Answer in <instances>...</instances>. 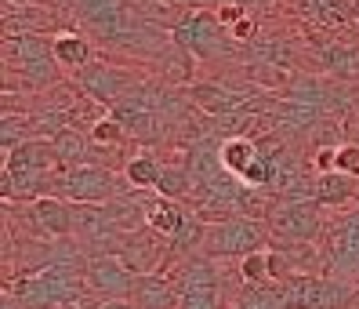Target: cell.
<instances>
[{"label":"cell","mask_w":359,"mask_h":309,"mask_svg":"<svg viewBox=\"0 0 359 309\" xmlns=\"http://www.w3.org/2000/svg\"><path fill=\"white\" fill-rule=\"evenodd\" d=\"M29 211L48 240H73V204L62 197H40L29 204Z\"/></svg>","instance_id":"12"},{"label":"cell","mask_w":359,"mask_h":309,"mask_svg":"<svg viewBox=\"0 0 359 309\" xmlns=\"http://www.w3.org/2000/svg\"><path fill=\"white\" fill-rule=\"evenodd\" d=\"M55 62L62 66V73H80L95 62V44L80 29H62L55 37Z\"/></svg>","instance_id":"14"},{"label":"cell","mask_w":359,"mask_h":309,"mask_svg":"<svg viewBox=\"0 0 359 309\" xmlns=\"http://www.w3.org/2000/svg\"><path fill=\"white\" fill-rule=\"evenodd\" d=\"M222 4V0H218ZM232 4H243V8H250V4H272V0H232Z\"/></svg>","instance_id":"23"},{"label":"cell","mask_w":359,"mask_h":309,"mask_svg":"<svg viewBox=\"0 0 359 309\" xmlns=\"http://www.w3.org/2000/svg\"><path fill=\"white\" fill-rule=\"evenodd\" d=\"M334 171L359 178V142H341V146H337V164H334Z\"/></svg>","instance_id":"20"},{"label":"cell","mask_w":359,"mask_h":309,"mask_svg":"<svg viewBox=\"0 0 359 309\" xmlns=\"http://www.w3.org/2000/svg\"><path fill=\"white\" fill-rule=\"evenodd\" d=\"M160 175H163V153H156V150H135L131 160L123 164L128 185L131 190H142V193H156Z\"/></svg>","instance_id":"15"},{"label":"cell","mask_w":359,"mask_h":309,"mask_svg":"<svg viewBox=\"0 0 359 309\" xmlns=\"http://www.w3.org/2000/svg\"><path fill=\"white\" fill-rule=\"evenodd\" d=\"M135 270L120 255H95L88 258V287L102 302L109 298H131L135 291Z\"/></svg>","instance_id":"10"},{"label":"cell","mask_w":359,"mask_h":309,"mask_svg":"<svg viewBox=\"0 0 359 309\" xmlns=\"http://www.w3.org/2000/svg\"><path fill=\"white\" fill-rule=\"evenodd\" d=\"M327 211L320 208V200H276V208L269 215V247L283 244H305L323 237Z\"/></svg>","instance_id":"5"},{"label":"cell","mask_w":359,"mask_h":309,"mask_svg":"<svg viewBox=\"0 0 359 309\" xmlns=\"http://www.w3.org/2000/svg\"><path fill=\"white\" fill-rule=\"evenodd\" d=\"M258 138H247V135H229V138H222V150H218V157H222V168L229 171V175H236V178H243L247 175V168L258 160Z\"/></svg>","instance_id":"16"},{"label":"cell","mask_w":359,"mask_h":309,"mask_svg":"<svg viewBox=\"0 0 359 309\" xmlns=\"http://www.w3.org/2000/svg\"><path fill=\"white\" fill-rule=\"evenodd\" d=\"M352 8H355V22H359V0H352Z\"/></svg>","instance_id":"25"},{"label":"cell","mask_w":359,"mask_h":309,"mask_svg":"<svg viewBox=\"0 0 359 309\" xmlns=\"http://www.w3.org/2000/svg\"><path fill=\"white\" fill-rule=\"evenodd\" d=\"M55 153H58V160H62V168H80V164H88V157H91V135L88 131H76V128H62L55 138Z\"/></svg>","instance_id":"17"},{"label":"cell","mask_w":359,"mask_h":309,"mask_svg":"<svg viewBox=\"0 0 359 309\" xmlns=\"http://www.w3.org/2000/svg\"><path fill=\"white\" fill-rule=\"evenodd\" d=\"M62 8H69V4H48V0L4 4V11H0V26H4V37H58L62 29H66V15H62Z\"/></svg>","instance_id":"8"},{"label":"cell","mask_w":359,"mask_h":309,"mask_svg":"<svg viewBox=\"0 0 359 309\" xmlns=\"http://www.w3.org/2000/svg\"><path fill=\"white\" fill-rule=\"evenodd\" d=\"M131 302L138 309H178L182 287H178L175 277H167V273H138Z\"/></svg>","instance_id":"11"},{"label":"cell","mask_w":359,"mask_h":309,"mask_svg":"<svg viewBox=\"0 0 359 309\" xmlns=\"http://www.w3.org/2000/svg\"><path fill=\"white\" fill-rule=\"evenodd\" d=\"M178 309H229L222 295H182Z\"/></svg>","instance_id":"21"},{"label":"cell","mask_w":359,"mask_h":309,"mask_svg":"<svg viewBox=\"0 0 359 309\" xmlns=\"http://www.w3.org/2000/svg\"><path fill=\"white\" fill-rule=\"evenodd\" d=\"M189 222H193V211H189V204L171 200V197H160V193L149 200V230H156L160 237H167V240L182 237Z\"/></svg>","instance_id":"13"},{"label":"cell","mask_w":359,"mask_h":309,"mask_svg":"<svg viewBox=\"0 0 359 309\" xmlns=\"http://www.w3.org/2000/svg\"><path fill=\"white\" fill-rule=\"evenodd\" d=\"M236 265H240V277H243V284H247V287L272 284V251H269V247H262V251L240 258Z\"/></svg>","instance_id":"19"},{"label":"cell","mask_w":359,"mask_h":309,"mask_svg":"<svg viewBox=\"0 0 359 309\" xmlns=\"http://www.w3.org/2000/svg\"><path fill=\"white\" fill-rule=\"evenodd\" d=\"M116 255L128 262L135 273H160L167 265V255H171V240L145 225V230H135V233L120 237Z\"/></svg>","instance_id":"9"},{"label":"cell","mask_w":359,"mask_h":309,"mask_svg":"<svg viewBox=\"0 0 359 309\" xmlns=\"http://www.w3.org/2000/svg\"><path fill=\"white\" fill-rule=\"evenodd\" d=\"M320 244L327 251L330 277H341L359 287V204L345 211H327Z\"/></svg>","instance_id":"2"},{"label":"cell","mask_w":359,"mask_h":309,"mask_svg":"<svg viewBox=\"0 0 359 309\" xmlns=\"http://www.w3.org/2000/svg\"><path fill=\"white\" fill-rule=\"evenodd\" d=\"M262 247H269V225L236 215V218H225V222L207 225L200 255L215 258V262H240L247 255L262 251Z\"/></svg>","instance_id":"4"},{"label":"cell","mask_w":359,"mask_h":309,"mask_svg":"<svg viewBox=\"0 0 359 309\" xmlns=\"http://www.w3.org/2000/svg\"><path fill=\"white\" fill-rule=\"evenodd\" d=\"M175 44H182L196 62H222L229 55H236V40L229 37V29L218 22L215 11L193 8L182 22L171 29Z\"/></svg>","instance_id":"3"},{"label":"cell","mask_w":359,"mask_h":309,"mask_svg":"<svg viewBox=\"0 0 359 309\" xmlns=\"http://www.w3.org/2000/svg\"><path fill=\"white\" fill-rule=\"evenodd\" d=\"M66 4H69V0H66Z\"/></svg>","instance_id":"26"},{"label":"cell","mask_w":359,"mask_h":309,"mask_svg":"<svg viewBox=\"0 0 359 309\" xmlns=\"http://www.w3.org/2000/svg\"><path fill=\"white\" fill-rule=\"evenodd\" d=\"M229 309H290V302L283 284H262V287H247Z\"/></svg>","instance_id":"18"},{"label":"cell","mask_w":359,"mask_h":309,"mask_svg":"<svg viewBox=\"0 0 359 309\" xmlns=\"http://www.w3.org/2000/svg\"><path fill=\"white\" fill-rule=\"evenodd\" d=\"M131 185L116 168H102V164H80L62 175L58 197L69 204H109L120 193H128Z\"/></svg>","instance_id":"6"},{"label":"cell","mask_w":359,"mask_h":309,"mask_svg":"<svg viewBox=\"0 0 359 309\" xmlns=\"http://www.w3.org/2000/svg\"><path fill=\"white\" fill-rule=\"evenodd\" d=\"M62 160L51 138H29L4 157V200L8 204H33L40 197H58L62 185Z\"/></svg>","instance_id":"1"},{"label":"cell","mask_w":359,"mask_h":309,"mask_svg":"<svg viewBox=\"0 0 359 309\" xmlns=\"http://www.w3.org/2000/svg\"><path fill=\"white\" fill-rule=\"evenodd\" d=\"M95 309H138L131 298H109V302H98Z\"/></svg>","instance_id":"22"},{"label":"cell","mask_w":359,"mask_h":309,"mask_svg":"<svg viewBox=\"0 0 359 309\" xmlns=\"http://www.w3.org/2000/svg\"><path fill=\"white\" fill-rule=\"evenodd\" d=\"M142 80V73H135V70H128V66H116V62H105V58H95L88 70H80L76 77H73V84L88 95V98H95L98 106H105V110H113L120 98H128V91Z\"/></svg>","instance_id":"7"},{"label":"cell","mask_w":359,"mask_h":309,"mask_svg":"<svg viewBox=\"0 0 359 309\" xmlns=\"http://www.w3.org/2000/svg\"><path fill=\"white\" fill-rule=\"evenodd\" d=\"M348 309H359V291H355V298H352V305Z\"/></svg>","instance_id":"24"}]
</instances>
